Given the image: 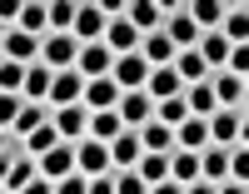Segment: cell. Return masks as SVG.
Wrapping results in <instances>:
<instances>
[{
  "label": "cell",
  "instance_id": "6da1fadb",
  "mask_svg": "<svg viewBox=\"0 0 249 194\" xmlns=\"http://www.w3.org/2000/svg\"><path fill=\"white\" fill-rule=\"evenodd\" d=\"M175 5H179V0H130V5H124V20H130L140 35H150V30L164 25V15H170Z\"/></svg>",
  "mask_w": 249,
  "mask_h": 194
},
{
  "label": "cell",
  "instance_id": "7a4b0ae2",
  "mask_svg": "<svg viewBox=\"0 0 249 194\" xmlns=\"http://www.w3.org/2000/svg\"><path fill=\"white\" fill-rule=\"evenodd\" d=\"M105 25H110V15L95 5V0H85V5H75V25H70V35H75V45H95V40H105Z\"/></svg>",
  "mask_w": 249,
  "mask_h": 194
},
{
  "label": "cell",
  "instance_id": "3957f363",
  "mask_svg": "<svg viewBox=\"0 0 249 194\" xmlns=\"http://www.w3.org/2000/svg\"><path fill=\"white\" fill-rule=\"evenodd\" d=\"M210 90H214V105H219V110H244V100H249L244 75H230V70H214V75H210Z\"/></svg>",
  "mask_w": 249,
  "mask_h": 194
},
{
  "label": "cell",
  "instance_id": "277c9868",
  "mask_svg": "<svg viewBox=\"0 0 249 194\" xmlns=\"http://www.w3.org/2000/svg\"><path fill=\"white\" fill-rule=\"evenodd\" d=\"M75 169H80L85 179H95V175H110V144L85 135V140L75 144Z\"/></svg>",
  "mask_w": 249,
  "mask_h": 194
},
{
  "label": "cell",
  "instance_id": "5b68a950",
  "mask_svg": "<svg viewBox=\"0 0 249 194\" xmlns=\"http://www.w3.org/2000/svg\"><path fill=\"white\" fill-rule=\"evenodd\" d=\"M75 55H80V45H75V35H45V45H40V65L45 70H75Z\"/></svg>",
  "mask_w": 249,
  "mask_h": 194
},
{
  "label": "cell",
  "instance_id": "8992f818",
  "mask_svg": "<svg viewBox=\"0 0 249 194\" xmlns=\"http://www.w3.org/2000/svg\"><path fill=\"white\" fill-rule=\"evenodd\" d=\"M140 40H144V35H140V30H135L124 15H110V25H105V40H100V45H105V50L120 60V55H135V50H140Z\"/></svg>",
  "mask_w": 249,
  "mask_h": 194
},
{
  "label": "cell",
  "instance_id": "52a82bcc",
  "mask_svg": "<svg viewBox=\"0 0 249 194\" xmlns=\"http://www.w3.org/2000/svg\"><path fill=\"white\" fill-rule=\"evenodd\" d=\"M204 124H210V144H224V149H230V144L244 140V110H214Z\"/></svg>",
  "mask_w": 249,
  "mask_h": 194
},
{
  "label": "cell",
  "instance_id": "ba28073f",
  "mask_svg": "<svg viewBox=\"0 0 249 194\" xmlns=\"http://www.w3.org/2000/svg\"><path fill=\"white\" fill-rule=\"evenodd\" d=\"M164 40H170V45L175 50H195L199 45V30H195V20H190V10H184V5H175L170 15H164Z\"/></svg>",
  "mask_w": 249,
  "mask_h": 194
},
{
  "label": "cell",
  "instance_id": "9c48e42d",
  "mask_svg": "<svg viewBox=\"0 0 249 194\" xmlns=\"http://www.w3.org/2000/svg\"><path fill=\"white\" fill-rule=\"evenodd\" d=\"M40 45H45V40H35V35H25V30H5V35H0V60L35 65V60H40Z\"/></svg>",
  "mask_w": 249,
  "mask_h": 194
},
{
  "label": "cell",
  "instance_id": "30bf717a",
  "mask_svg": "<svg viewBox=\"0 0 249 194\" xmlns=\"http://www.w3.org/2000/svg\"><path fill=\"white\" fill-rule=\"evenodd\" d=\"M110 80L120 85V95H124V90H144V80H150V65L140 60V50H135V55H120V60L110 65Z\"/></svg>",
  "mask_w": 249,
  "mask_h": 194
},
{
  "label": "cell",
  "instance_id": "8fae6325",
  "mask_svg": "<svg viewBox=\"0 0 249 194\" xmlns=\"http://www.w3.org/2000/svg\"><path fill=\"white\" fill-rule=\"evenodd\" d=\"M80 95H85V75L80 70H60L55 80H50V110H65V105H80Z\"/></svg>",
  "mask_w": 249,
  "mask_h": 194
},
{
  "label": "cell",
  "instance_id": "7c38bea8",
  "mask_svg": "<svg viewBox=\"0 0 249 194\" xmlns=\"http://www.w3.org/2000/svg\"><path fill=\"white\" fill-rule=\"evenodd\" d=\"M115 115H120V124H124V129H140L144 120L155 115V100L144 95V90H124V95H120V105H115Z\"/></svg>",
  "mask_w": 249,
  "mask_h": 194
},
{
  "label": "cell",
  "instance_id": "4fadbf2b",
  "mask_svg": "<svg viewBox=\"0 0 249 194\" xmlns=\"http://www.w3.org/2000/svg\"><path fill=\"white\" fill-rule=\"evenodd\" d=\"M55 129H60L65 144H80V140L90 135V110H85V105H65V110H55Z\"/></svg>",
  "mask_w": 249,
  "mask_h": 194
},
{
  "label": "cell",
  "instance_id": "5bb4252c",
  "mask_svg": "<svg viewBox=\"0 0 249 194\" xmlns=\"http://www.w3.org/2000/svg\"><path fill=\"white\" fill-rule=\"evenodd\" d=\"M80 105H85L90 115H100V110H115V105H120V85H115L110 75L85 80V95H80Z\"/></svg>",
  "mask_w": 249,
  "mask_h": 194
},
{
  "label": "cell",
  "instance_id": "9a60e30c",
  "mask_svg": "<svg viewBox=\"0 0 249 194\" xmlns=\"http://www.w3.org/2000/svg\"><path fill=\"white\" fill-rule=\"evenodd\" d=\"M35 164H40V175H45L50 184H55V179H65V175H75V144L60 140V144H55V149H45Z\"/></svg>",
  "mask_w": 249,
  "mask_h": 194
},
{
  "label": "cell",
  "instance_id": "2e32d148",
  "mask_svg": "<svg viewBox=\"0 0 249 194\" xmlns=\"http://www.w3.org/2000/svg\"><path fill=\"white\" fill-rule=\"evenodd\" d=\"M135 135H140V149H144V155H170V149H175V129H170V124H160L155 115L144 120Z\"/></svg>",
  "mask_w": 249,
  "mask_h": 194
},
{
  "label": "cell",
  "instance_id": "e0dca14e",
  "mask_svg": "<svg viewBox=\"0 0 249 194\" xmlns=\"http://www.w3.org/2000/svg\"><path fill=\"white\" fill-rule=\"evenodd\" d=\"M110 65H115V55H110L105 45H100V40H95V45H80V55H75V70L85 75V80L110 75Z\"/></svg>",
  "mask_w": 249,
  "mask_h": 194
},
{
  "label": "cell",
  "instance_id": "ac0fdd59",
  "mask_svg": "<svg viewBox=\"0 0 249 194\" xmlns=\"http://www.w3.org/2000/svg\"><path fill=\"white\" fill-rule=\"evenodd\" d=\"M140 155H144V149H140V135H135V129H120V135L110 140V169H135Z\"/></svg>",
  "mask_w": 249,
  "mask_h": 194
},
{
  "label": "cell",
  "instance_id": "d6986e66",
  "mask_svg": "<svg viewBox=\"0 0 249 194\" xmlns=\"http://www.w3.org/2000/svg\"><path fill=\"white\" fill-rule=\"evenodd\" d=\"M199 179H210V184L230 179V149L224 144H204L199 149Z\"/></svg>",
  "mask_w": 249,
  "mask_h": 194
},
{
  "label": "cell",
  "instance_id": "ffe728a7",
  "mask_svg": "<svg viewBox=\"0 0 249 194\" xmlns=\"http://www.w3.org/2000/svg\"><path fill=\"white\" fill-rule=\"evenodd\" d=\"M50 80H55V70H45V65H25V85H20V100H30V105H40V100H50Z\"/></svg>",
  "mask_w": 249,
  "mask_h": 194
},
{
  "label": "cell",
  "instance_id": "44dd1931",
  "mask_svg": "<svg viewBox=\"0 0 249 194\" xmlns=\"http://www.w3.org/2000/svg\"><path fill=\"white\" fill-rule=\"evenodd\" d=\"M179 90H184V80H179V75L170 70V65H160V70H150V80H144V95H150L155 105H160V100H175Z\"/></svg>",
  "mask_w": 249,
  "mask_h": 194
},
{
  "label": "cell",
  "instance_id": "7402d4cb",
  "mask_svg": "<svg viewBox=\"0 0 249 194\" xmlns=\"http://www.w3.org/2000/svg\"><path fill=\"white\" fill-rule=\"evenodd\" d=\"M190 20H195V30L199 35H214L219 30V20H224V0H190Z\"/></svg>",
  "mask_w": 249,
  "mask_h": 194
},
{
  "label": "cell",
  "instance_id": "603a6c76",
  "mask_svg": "<svg viewBox=\"0 0 249 194\" xmlns=\"http://www.w3.org/2000/svg\"><path fill=\"white\" fill-rule=\"evenodd\" d=\"M204 144H210V124H204L199 115H190L184 124H175V149H190V155H199Z\"/></svg>",
  "mask_w": 249,
  "mask_h": 194
},
{
  "label": "cell",
  "instance_id": "cb8c5ba5",
  "mask_svg": "<svg viewBox=\"0 0 249 194\" xmlns=\"http://www.w3.org/2000/svg\"><path fill=\"white\" fill-rule=\"evenodd\" d=\"M50 120H55V110H50L45 100H40V105H30V100H25V105H20V115H15V124H10V135H20V140H25L30 129L50 124Z\"/></svg>",
  "mask_w": 249,
  "mask_h": 194
},
{
  "label": "cell",
  "instance_id": "d4e9b609",
  "mask_svg": "<svg viewBox=\"0 0 249 194\" xmlns=\"http://www.w3.org/2000/svg\"><path fill=\"white\" fill-rule=\"evenodd\" d=\"M140 60L150 65V70H160V65H170V60H175V45L164 40V30H150V35L140 40Z\"/></svg>",
  "mask_w": 249,
  "mask_h": 194
},
{
  "label": "cell",
  "instance_id": "484cf974",
  "mask_svg": "<svg viewBox=\"0 0 249 194\" xmlns=\"http://www.w3.org/2000/svg\"><path fill=\"white\" fill-rule=\"evenodd\" d=\"M214 35H224L230 45H244V40H249V10L244 5H224V20H219Z\"/></svg>",
  "mask_w": 249,
  "mask_h": 194
},
{
  "label": "cell",
  "instance_id": "4316f807",
  "mask_svg": "<svg viewBox=\"0 0 249 194\" xmlns=\"http://www.w3.org/2000/svg\"><path fill=\"white\" fill-rule=\"evenodd\" d=\"M184 110L199 115V120H210L219 105H214V90H210V80H195V85H184Z\"/></svg>",
  "mask_w": 249,
  "mask_h": 194
},
{
  "label": "cell",
  "instance_id": "83f0119b",
  "mask_svg": "<svg viewBox=\"0 0 249 194\" xmlns=\"http://www.w3.org/2000/svg\"><path fill=\"white\" fill-rule=\"evenodd\" d=\"M170 70H175V75H179L184 85H195V80H210V65L199 60V50H175Z\"/></svg>",
  "mask_w": 249,
  "mask_h": 194
},
{
  "label": "cell",
  "instance_id": "f1b7e54d",
  "mask_svg": "<svg viewBox=\"0 0 249 194\" xmlns=\"http://www.w3.org/2000/svg\"><path fill=\"white\" fill-rule=\"evenodd\" d=\"M170 179L175 184H195L199 179V155H190V149H170Z\"/></svg>",
  "mask_w": 249,
  "mask_h": 194
},
{
  "label": "cell",
  "instance_id": "f546056e",
  "mask_svg": "<svg viewBox=\"0 0 249 194\" xmlns=\"http://www.w3.org/2000/svg\"><path fill=\"white\" fill-rule=\"evenodd\" d=\"M15 30H25V35H35V40H45V35H50V25H45V5H40V0L20 5V20H15Z\"/></svg>",
  "mask_w": 249,
  "mask_h": 194
},
{
  "label": "cell",
  "instance_id": "4dcf8cb0",
  "mask_svg": "<svg viewBox=\"0 0 249 194\" xmlns=\"http://www.w3.org/2000/svg\"><path fill=\"white\" fill-rule=\"evenodd\" d=\"M35 175H40V164H35L30 155H15V159H10V175H5V189H10V194H20Z\"/></svg>",
  "mask_w": 249,
  "mask_h": 194
},
{
  "label": "cell",
  "instance_id": "1f68e13d",
  "mask_svg": "<svg viewBox=\"0 0 249 194\" xmlns=\"http://www.w3.org/2000/svg\"><path fill=\"white\" fill-rule=\"evenodd\" d=\"M55 144H60V129H55V120H50V124H40V129H30V135H25V155L40 159V155L55 149Z\"/></svg>",
  "mask_w": 249,
  "mask_h": 194
},
{
  "label": "cell",
  "instance_id": "d6a6232c",
  "mask_svg": "<svg viewBox=\"0 0 249 194\" xmlns=\"http://www.w3.org/2000/svg\"><path fill=\"white\" fill-rule=\"evenodd\" d=\"M135 175H140L144 184H160V179H170V155H140Z\"/></svg>",
  "mask_w": 249,
  "mask_h": 194
},
{
  "label": "cell",
  "instance_id": "836d02e7",
  "mask_svg": "<svg viewBox=\"0 0 249 194\" xmlns=\"http://www.w3.org/2000/svg\"><path fill=\"white\" fill-rule=\"evenodd\" d=\"M45 25H50V35H70V25H75V5H70V0L45 5Z\"/></svg>",
  "mask_w": 249,
  "mask_h": 194
},
{
  "label": "cell",
  "instance_id": "e575fe53",
  "mask_svg": "<svg viewBox=\"0 0 249 194\" xmlns=\"http://www.w3.org/2000/svg\"><path fill=\"white\" fill-rule=\"evenodd\" d=\"M155 120H160V124H170V129L190 120V110H184V90H179L175 100H160V105H155Z\"/></svg>",
  "mask_w": 249,
  "mask_h": 194
},
{
  "label": "cell",
  "instance_id": "d590c367",
  "mask_svg": "<svg viewBox=\"0 0 249 194\" xmlns=\"http://www.w3.org/2000/svg\"><path fill=\"white\" fill-rule=\"evenodd\" d=\"M120 129H124V124H120V115H115V110H100V115H90V140H105V144H110V140L120 135Z\"/></svg>",
  "mask_w": 249,
  "mask_h": 194
},
{
  "label": "cell",
  "instance_id": "8d00e7d4",
  "mask_svg": "<svg viewBox=\"0 0 249 194\" xmlns=\"http://www.w3.org/2000/svg\"><path fill=\"white\" fill-rule=\"evenodd\" d=\"M20 85H25V65L0 60V95H20Z\"/></svg>",
  "mask_w": 249,
  "mask_h": 194
},
{
  "label": "cell",
  "instance_id": "74e56055",
  "mask_svg": "<svg viewBox=\"0 0 249 194\" xmlns=\"http://www.w3.org/2000/svg\"><path fill=\"white\" fill-rule=\"evenodd\" d=\"M115 175V194H150V184H144L135 169H110Z\"/></svg>",
  "mask_w": 249,
  "mask_h": 194
},
{
  "label": "cell",
  "instance_id": "f35d334b",
  "mask_svg": "<svg viewBox=\"0 0 249 194\" xmlns=\"http://www.w3.org/2000/svg\"><path fill=\"white\" fill-rule=\"evenodd\" d=\"M20 105H25L20 95H0V129H10V124H15V115H20Z\"/></svg>",
  "mask_w": 249,
  "mask_h": 194
},
{
  "label": "cell",
  "instance_id": "ab89813d",
  "mask_svg": "<svg viewBox=\"0 0 249 194\" xmlns=\"http://www.w3.org/2000/svg\"><path fill=\"white\" fill-rule=\"evenodd\" d=\"M85 175H80V169H75V175H65V179H55V194H85Z\"/></svg>",
  "mask_w": 249,
  "mask_h": 194
},
{
  "label": "cell",
  "instance_id": "60d3db41",
  "mask_svg": "<svg viewBox=\"0 0 249 194\" xmlns=\"http://www.w3.org/2000/svg\"><path fill=\"white\" fill-rule=\"evenodd\" d=\"M224 70H230V75H244V70H249V50H244V45H234V50H230V60H224Z\"/></svg>",
  "mask_w": 249,
  "mask_h": 194
},
{
  "label": "cell",
  "instance_id": "b9f144b4",
  "mask_svg": "<svg viewBox=\"0 0 249 194\" xmlns=\"http://www.w3.org/2000/svg\"><path fill=\"white\" fill-rule=\"evenodd\" d=\"M85 194H115V175H95L85 184Z\"/></svg>",
  "mask_w": 249,
  "mask_h": 194
},
{
  "label": "cell",
  "instance_id": "7bdbcfd3",
  "mask_svg": "<svg viewBox=\"0 0 249 194\" xmlns=\"http://www.w3.org/2000/svg\"><path fill=\"white\" fill-rule=\"evenodd\" d=\"M20 194H55V184H50L45 175H35V179H30L25 189H20Z\"/></svg>",
  "mask_w": 249,
  "mask_h": 194
},
{
  "label": "cell",
  "instance_id": "ee69618b",
  "mask_svg": "<svg viewBox=\"0 0 249 194\" xmlns=\"http://www.w3.org/2000/svg\"><path fill=\"white\" fill-rule=\"evenodd\" d=\"M214 194H249V184H244V179H219Z\"/></svg>",
  "mask_w": 249,
  "mask_h": 194
},
{
  "label": "cell",
  "instance_id": "f6af8a7d",
  "mask_svg": "<svg viewBox=\"0 0 249 194\" xmlns=\"http://www.w3.org/2000/svg\"><path fill=\"white\" fill-rule=\"evenodd\" d=\"M150 194H184V184H175V179H160V184H150Z\"/></svg>",
  "mask_w": 249,
  "mask_h": 194
},
{
  "label": "cell",
  "instance_id": "bcb514c9",
  "mask_svg": "<svg viewBox=\"0 0 249 194\" xmlns=\"http://www.w3.org/2000/svg\"><path fill=\"white\" fill-rule=\"evenodd\" d=\"M184 194H214V184L210 179H195V184H184Z\"/></svg>",
  "mask_w": 249,
  "mask_h": 194
},
{
  "label": "cell",
  "instance_id": "7dc6e473",
  "mask_svg": "<svg viewBox=\"0 0 249 194\" xmlns=\"http://www.w3.org/2000/svg\"><path fill=\"white\" fill-rule=\"evenodd\" d=\"M10 159L15 155H0V184H5V175H10Z\"/></svg>",
  "mask_w": 249,
  "mask_h": 194
},
{
  "label": "cell",
  "instance_id": "c3c4849f",
  "mask_svg": "<svg viewBox=\"0 0 249 194\" xmlns=\"http://www.w3.org/2000/svg\"><path fill=\"white\" fill-rule=\"evenodd\" d=\"M0 194H10V189H5V184H0Z\"/></svg>",
  "mask_w": 249,
  "mask_h": 194
},
{
  "label": "cell",
  "instance_id": "681fc988",
  "mask_svg": "<svg viewBox=\"0 0 249 194\" xmlns=\"http://www.w3.org/2000/svg\"><path fill=\"white\" fill-rule=\"evenodd\" d=\"M0 35H5V25H0Z\"/></svg>",
  "mask_w": 249,
  "mask_h": 194
}]
</instances>
